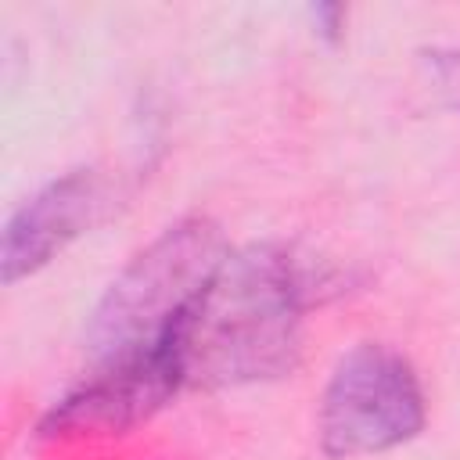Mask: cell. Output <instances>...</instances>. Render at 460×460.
I'll return each mask as SVG.
<instances>
[{
	"label": "cell",
	"mask_w": 460,
	"mask_h": 460,
	"mask_svg": "<svg viewBox=\"0 0 460 460\" xmlns=\"http://www.w3.org/2000/svg\"><path fill=\"white\" fill-rule=\"evenodd\" d=\"M183 388V367L176 352V331L169 341L147 356H137L119 367L97 370L83 388L65 395L40 424L43 435L65 431H126L137 420L151 417L158 406Z\"/></svg>",
	"instance_id": "4"
},
{
	"label": "cell",
	"mask_w": 460,
	"mask_h": 460,
	"mask_svg": "<svg viewBox=\"0 0 460 460\" xmlns=\"http://www.w3.org/2000/svg\"><path fill=\"white\" fill-rule=\"evenodd\" d=\"M313 273L280 244L230 252L176 323L183 385L223 388L280 377L298 359Z\"/></svg>",
	"instance_id": "1"
},
{
	"label": "cell",
	"mask_w": 460,
	"mask_h": 460,
	"mask_svg": "<svg viewBox=\"0 0 460 460\" xmlns=\"http://www.w3.org/2000/svg\"><path fill=\"white\" fill-rule=\"evenodd\" d=\"M431 72L438 86L446 90L449 104L460 108V50H435L431 54Z\"/></svg>",
	"instance_id": "6"
},
{
	"label": "cell",
	"mask_w": 460,
	"mask_h": 460,
	"mask_svg": "<svg viewBox=\"0 0 460 460\" xmlns=\"http://www.w3.org/2000/svg\"><path fill=\"white\" fill-rule=\"evenodd\" d=\"M424 428V392L410 359L388 345L349 349L320 399L327 456H367L410 442Z\"/></svg>",
	"instance_id": "3"
},
{
	"label": "cell",
	"mask_w": 460,
	"mask_h": 460,
	"mask_svg": "<svg viewBox=\"0 0 460 460\" xmlns=\"http://www.w3.org/2000/svg\"><path fill=\"white\" fill-rule=\"evenodd\" d=\"M226 255L223 230L205 216L165 226L90 313L83 341L93 363L104 370L162 349Z\"/></svg>",
	"instance_id": "2"
},
{
	"label": "cell",
	"mask_w": 460,
	"mask_h": 460,
	"mask_svg": "<svg viewBox=\"0 0 460 460\" xmlns=\"http://www.w3.org/2000/svg\"><path fill=\"white\" fill-rule=\"evenodd\" d=\"M111 205L108 183L93 169H75L47 183L32 201H25L4 226L0 241V277L14 284L43 270L65 244L86 234Z\"/></svg>",
	"instance_id": "5"
}]
</instances>
